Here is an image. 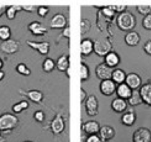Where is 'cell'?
Returning a JSON list of instances; mask_svg holds the SVG:
<instances>
[{"instance_id": "cell-33", "label": "cell", "mask_w": 151, "mask_h": 142, "mask_svg": "<svg viewBox=\"0 0 151 142\" xmlns=\"http://www.w3.org/2000/svg\"><path fill=\"white\" fill-rule=\"evenodd\" d=\"M136 9L139 14L144 16L151 14V5H137Z\"/></svg>"}, {"instance_id": "cell-30", "label": "cell", "mask_w": 151, "mask_h": 142, "mask_svg": "<svg viewBox=\"0 0 151 142\" xmlns=\"http://www.w3.org/2000/svg\"><path fill=\"white\" fill-rule=\"evenodd\" d=\"M11 30L9 26L8 25H0V40L2 42L6 41L11 39Z\"/></svg>"}, {"instance_id": "cell-35", "label": "cell", "mask_w": 151, "mask_h": 142, "mask_svg": "<svg viewBox=\"0 0 151 142\" xmlns=\"http://www.w3.org/2000/svg\"><path fill=\"white\" fill-rule=\"evenodd\" d=\"M37 14L41 18H45L49 14L50 9L47 6H40L37 8Z\"/></svg>"}, {"instance_id": "cell-46", "label": "cell", "mask_w": 151, "mask_h": 142, "mask_svg": "<svg viewBox=\"0 0 151 142\" xmlns=\"http://www.w3.org/2000/svg\"><path fill=\"white\" fill-rule=\"evenodd\" d=\"M5 76V73L2 70H0V82L3 80Z\"/></svg>"}, {"instance_id": "cell-8", "label": "cell", "mask_w": 151, "mask_h": 142, "mask_svg": "<svg viewBox=\"0 0 151 142\" xmlns=\"http://www.w3.org/2000/svg\"><path fill=\"white\" fill-rule=\"evenodd\" d=\"M68 26V19L63 14L57 13L52 16L49 21V27L50 29L63 30Z\"/></svg>"}, {"instance_id": "cell-43", "label": "cell", "mask_w": 151, "mask_h": 142, "mask_svg": "<svg viewBox=\"0 0 151 142\" xmlns=\"http://www.w3.org/2000/svg\"><path fill=\"white\" fill-rule=\"evenodd\" d=\"M88 93L85 91V90L84 88L81 87L80 89V101L81 103H84L85 102L86 99L88 98Z\"/></svg>"}, {"instance_id": "cell-27", "label": "cell", "mask_w": 151, "mask_h": 142, "mask_svg": "<svg viewBox=\"0 0 151 142\" xmlns=\"http://www.w3.org/2000/svg\"><path fill=\"white\" fill-rule=\"evenodd\" d=\"M21 11H22V5H11L6 8L5 14L8 20H14L17 16V12Z\"/></svg>"}, {"instance_id": "cell-36", "label": "cell", "mask_w": 151, "mask_h": 142, "mask_svg": "<svg viewBox=\"0 0 151 142\" xmlns=\"http://www.w3.org/2000/svg\"><path fill=\"white\" fill-rule=\"evenodd\" d=\"M33 118L37 122L42 123L45 118V114L42 110H36L33 114Z\"/></svg>"}, {"instance_id": "cell-49", "label": "cell", "mask_w": 151, "mask_h": 142, "mask_svg": "<svg viewBox=\"0 0 151 142\" xmlns=\"http://www.w3.org/2000/svg\"><path fill=\"white\" fill-rule=\"evenodd\" d=\"M65 73H66V76L68 77V79H70V67L65 71Z\"/></svg>"}, {"instance_id": "cell-26", "label": "cell", "mask_w": 151, "mask_h": 142, "mask_svg": "<svg viewBox=\"0 0 151 142\" xmlns=\"http://www.w3.org/2000/svg\"><path fill=\"white\" fill-rule=\"evenodd\" d=\"M127 104L131 107H136L140 104H143L142 96L140 95L139 90H135L132 91V94L130 96V98L127 100Z\"/></svg>"}, {"instance_id": "cell-22", "label": "cell", "mask_w": 151, "mask_h": 142, "mask_svg": "<svg viewBox=\"0 0 151 142\" xmlns=\"http://www.w3.org/2000/svg\"><path fill=\"white\" fill-rule=\"evenodd\" d=\"M132 91L133 90L127 86V84L122 83L117 85L116 93L117 97L127 100L130 98V95H131Z\"/></svg>"}, {"instance_id": "cell-1", "label": "cell", "mask_w": 151, "mask_h": 142, "mask_svg": "<svg viewBox=\"0 0 151 142\" xmlns=\"http://www.w3.org/2000/svg\"><path fill=\"white\" fill-rule=\"evenodd\" d=\"M116 24L122 31H131L136 25V16L130 11H126L119 14L116 19Z\"/></svg>"}, {"instance_id": "cell-9", "label": "cell", "mask_w": 151, "mask_h": 142, "mask_svg": "<svg viewBox=\"0 0 151 142\" xmlns=\"http://www.w3.org/2000/svg\"><path fill=\"white\" fill-rule=\"evenodd\" d=\"M113 71V68L107 66L104 62H101L96 67L95 73L99 79L103 81L107 80V79H111Z\"/></svg>"}, {"instance_id": "cell-3", "label": "cell", "mask_w": 151, "mask_h": 142, "mask_svg": "<svg viewBox=\"0 0 151 142\" xmlns=\"http://www.w3.org/2000/svg\"><path fill=\"white\" fill-rule=\"evenodd\" d=\"M112 51V44L107 39H97L94 41V53L99 56H103Z\"/></svg>"}, {"instance_id": "cell-12", "label": "cell", "mask_w": 151, "mask_h": 142, "mask_svg": "<svg viewBox=\"0 0 151 142\" xmlns=\"http://www.w3.org/2000/svg\"><path fill=\"white\" fill-rule=\"evenodd\" d=\"M29 31L36 37H43L48 32L47 27L39 21H33L27 26Z\"/></svg>"}, {"instance_id": "cell-45", "label": "cell", "mask_w": 151, "mask_h": 142, "mask_svg": "<svg viewBox=\"0 0 151 142\" xmlns=\"http://www.w3.org/2000/svg\"><path fill=\"white\" fill-rule=\"evenodd\" d=\"M19 103L20 104H21L23 110H27L29 108V107H30V104H29V102L27 100H22V101H19Z\"/></svg>"}, {"instance_id": "cell-15", "label": "cell", "mask_w": 151, "mask_h": 142, "mask_svg": "<svg viewBox=\"0 0 151 142\" xmlns=\"http://www.w3.org/2000/svg\"><path fill=\"white\" fill-rule=\"evenodd\" d=\"M112 110L117 113H124L128 108L127 100L116 97L112 101L110 104Z\"/></svg>"}, {"instance_id": "cell-5", "label": "cell", "mask_w": 151, "mask_h": 142, "mask_svg": "<svg viewBox=\"0 0 151 142\" xmlns=\"http://www.w3.org/2000/svg\"><path fill=\"white\" fill-rule=\"evenodd\" d=\"M26 44L33 50H36L42 56H47L50 52V44L49 42H37L33 40H26Z\"/></svg>"}, {"instance_id": "cell-42", "label": "cell", "mask_w": 151, "mask_h": 142, "mask_svg": "<svg viewBox=\"0 0 151 142\" xmlns=\"http://www.w3.org/2000/svg\"><path fill=\"white\" fill-rule=\"evenodd\" d=\"M101 138L96 135H91L87 138V142H100Z\"/></svg>"}, {"instance_id": "cell-37", "label": "cell", "mask_w": 151, "mask_h": 142, "mask_svg": "<svg viewBox=\"0 0 151 142\" xmlns=\"http://www.w3.org/2000/svg\"><path fill=\"white\" fill-rule=\"evenodd\" d=\"M102 13L104 15H105L106 16L108 17H112L115 15V11H113V9L112 8L111 5L110 6H105L102 9Z\"/></svg>"}, {"instance_id": "cell-21", "label": "cell", "mask_w": 151, "mask_h": 142, "mask_svg": "<svg viewBox=\"0 0 151 142\" xmlns=\"http://www.w3.org/2000/svg\"><path fill=\"white\" fill-rule=\"evenodd\" d=\"M56 67L60 72H65L70 67V56L62 54L56 62Z\"/></svg>"}, {"instance_id": "cell-41", "label": "cell", "mask_w": 151, "mask_h": 142, "mask_svg": "<svg viewBox=\"0 0 151 142\" xmlns=\"http://www.w3.org/2000/svg\"><path fill=\"white\" fill-rule=\"evenodd\" d=\"M22 7L23 11H26V12L33 13L37 11V8L35 5H22Z\"/></svg>"}, {"instance_id": "cell-6", "label": "cell", "mask_w": 151, "mask_h": 142, "mask_svg": "<svg viewBox=\"0 0 151 142\" xmlns=\"http://www.w3.org/2000/svg\"><path fill=\"white\" fill-rule=\"evenodd\" d=\"M85 111L88 116L93 117L99 114V104L98 99L95 95H88V98L85 101Z\"/></svg>"}, {"instance_id": "cell-19", "label": "cell", "mask_w": 151, "mask_h": 142, "mask_svg": "<svg viewBox=\"0 0 151 142\" xmlns=\"http://www.w3.org/2000/svg\"><path fill=\"white\" fill-rule=\"evenodd\" d=\"M100 124L99 123L97 122L94 120H91L85 122V124H82V130L85 131L86 134L89 135H96L97 133H99L100 130Z\"/></svg>"}, {"instance_id": "cell-20", "label": "cell", "mask_w": 151, "mask_h": 142, "mask_svg": "<svg viewBox=\"0 0 151 142\" xmlns=\"http://www.w3.org/2000/svg\"><path fill=\"white\" fill-rule=\"evenodd\" d=\"M139 90L143 103L151 107V83L144 84Z\"/></svg>"}, {"instance_id": "cell-51", "label": "cell", "mask_w": 151, "mask_h": 142, "mask_svg": "<svg viewBox=\"0 0 151 142\" xmlns=\"http://www.w3.org/2000/svg\"><path fill=\"white\" fill-rule=\"evenodd\" d=\"M100 142H110L108 140H104V139L101 138V141Z\"/></svg>"}, {"instance_id": "cell-18", "label": "cell", "mask_w": 151, "mask_h": 142, "mask_svg": "<svg viewBox=\"0 0 151 142\" xmlns=\"http://www.w3.org/2000/svg\"><path fill=\"white\" fill-rule=\"evenodd\" d=\"M121 62L119 55L114 51H110L104 56V62L111 68H114L118 66Z\"/></svg>"}, {"instance_id": "cell-44", "label": "cell", "mask_w": 151, "mask_h": 142, "mask_svg": "<svg viewBox=\"0 0 151 142\" xmlns=\"http://www.w3.org/2000/svg\"><path fill=\"white\" fill-rule=\"evenodd\" d=\"M62 35L65 38H66L68 39V41H70V27L69 26H67L65 28L62 30Z\"/></svg>"}, {"instance_id": "cell-31", "label": "cell", "mask_w": 151, "mask_h": 142, "mask_svg": "<svg viewBox=\"0 0 151 142\" xmlns=\"http://www.w3.org/2000/svg\"><path fill=\"white\" fill-rule=\"evenodd\" d=\"M16 70L20 75L24 76H29L31 74V70L24 63H19L16 67Z\"/></svg>"}, {"instance_id": "cell-34", "label": "cell", "mask_w": 151, "mask_h": 142, "mask_svg": "<svg viewBox=\"0 0 151 142\" xmlns=\"http://www.w3.org/2000/svg\"><path fill=\"white\" fill-rule=\"evenodd\" d=\"M142 24L145 30H151V14L144 16Z\"/></svg>"}, {"instance_id": "cell-11", "label": "cell", "mask_w": 151, "mask_h": 142, "mask_svg": "<svg viewBox=\"0 0 151 142\" xmlns=\"http://www.w3.org/2000/svg\"><path fill=\"white\" fill-rule=\"evenodd\" d=\"M117 85L112 79L101 81L99 84V90L102 95L110 96L116 90Z\"/></svg>"}, {"instance_id": "cell-25", "label": "cell", "mask_w": 151, "mask_h": 142, "mask_svg": "<svg viewBox=\"0 0 151 142\" xmlns=\"http://www.w3.org/2000/svg\"><path fill=\"white\" fill-rule=\"evenodd\" d=\"M136 121V115L134 112L128 111V112L124 113L121 116V122L124 125L130 127L134 124Z\"/></svg>"}, {"instance_id": "cell-38", "label": "cell", "mask_w": 151, "mask_h": 142, "mask_svg": "<svg viewBox=\"0 0 151 142\" xmlns=\"http://www.w3.org/2000/svg\"><path fill=\"white\" fill-rule=\"evenodd\" d=\"M111 7L115 13H119V14L125 12L127 8V5H111Z\"/></svg>"}, {"instance_id": "cell-50", "label": "cell", "mask_w": 151, "mask_h": 142, "mask_svg": "<svg viewBox=\"0 0 151 142\" xmlns=\"http://www.w3.org/2000/svg\"><path fill=\"white\" fill-rule=\"evenodd\" d=\"M0 142H6V139L2 137V138H0Z\"/></svg>"}, {"instance_id": "cell-16", "label": "cell", "mask_w": 151, "mask_h": 142, "mask_svg": "<svg viewBox=\"0 0 151 142\" xmlns=\"http://www.w3.org/2000/svg\"><path fill=\"white\" fill-rule=\"evenodd\" d=\"M81 54L83 56H89L94 52V42L90 38H85L80 43Z\"/></svg>"}, {"instance_id": "cell-13", "label": "cell", "mask_w": 151, "mask_h": 142, "mask_svg": "<svg viewBox=\"0 0 151 142\" xmlns=\"http://www.w3.org/2000/svg\"><path fill=\"white\" fill-rule=\"evenodd\" d=\"M50 128L54 134H61L65 130V122L62 114L58 113L54 116L50 124Z\"/></svg>"}, {"instance_id": "cell-24", "label": "cell", "mask_w": 151, "mask_h": 142, "mask_svg": "<svg viewBox=\"0 0 151 142\" xmlns=\"http://www.w3.org/2000/svg\"><path fill=\"white\" fill-rule=\"evenodd\" d=\"M99 133L100 138L101 139L108 141L113 138V137L116 135L115 130L109 125H104L103 127H101L100 128Z\"/></svg>"}, {"instance_id": "cell-10", "label": "cell", "mask_w": 151, "mask_h": 142, "mask_svg": "<svg viewBox=\"0 0 151 142\" xmlns=\"http://www.w3.org/2000/svg\"><path fill=\"white\" fill-rule=\"evenodd\" d=\"M132 140L133 142H151V131L146 127H139L133 133Z\"/></svg>"}, {"instance_id": "cell-23", "label": "cell", "mask_w": 151, "mask_h": 142, "mask_svg": "<svg viewBox=\"0 0 151 142\" xmlns=\"http://www.w3.org/2000/svg\"><path fill=\"white\" fill-rule=\"evenodd\" d=\"M126 76H127V74L124 70H123L121 68H116V69H113L111 79L116 85H120L125 82Z\"/></svg>"}, {"instance_id": "cell-14", "label": "cell", "mask_w": 151, "mask_h": 142, "mask_svg": "<svg viewBox=\"0 0 151 142\" xmlns=\"http://www.w3.org/2000/svg\"><path fill=\"white\" fill-rule=\"evenodd\" d=\"M125 84L132 90H138L142 85V79L139 74L136 73H130L127 75L125 79Z\"/></svg>"}, {"instance_id": "cell-32", "label": "cell", "mask_w": 151, "mask_h": 142, "mask_svg": "<svg viewBox=\"0 0 151 142\" xmlns=\"http://www.w3.org/2000/svg\"><path fill=\"white\" fill-rule=\"evenodd\" d=\"M91 28V22L89 19H83L81 20L80 22V34L84 36L90 31Z\"/></svg>"}, {"instance_id": "cell-4", "label": "cell", "mask_w": 151, "mask_h": 142, "mask_svg": "<svg viewBox=\"0 0 151 142\" xmlns=\"http://www.w3.org/2000/svg\"><path fill=\"white\" fill-rule=\"evenodd\" d=\"M20 44L18 40L10 39L0 43V51L8 55H13L19 50Z\"/></svg>"}, {"instance_id": "cell-53", "label": "cell", "mask_w": 151, "mask_h": 142, "mask_svg": "<svg viewBox=\"0 0 151 142\" xmlns=\"http://www.w3.org/2000/svg\"><path fill=\"white\" fill-rule=\"evenodd\" d=\"M2 134H1V131H0V138H2Z\"/></svg>"}, {"instance_id": "cell-29", "label": "cell", "mask_w": 151, "mask_h": 142, "mask_svg": "<svg viewBox=\"0 0 151 142\" xmlns=\"http://www.w3.org/2000/svg\"><path fill=\"white\" fill-rule=\"evenodd\" d=\"M56 68V62L50 58H46L42 63V69L45 73H51Z\"/></svg>"}, {"instance_id": "cell-2", "label": "cell", "mask_w": 151, "mask_h": 142, "mask_svg": "<svg viewBox=\"0 0 151 142\" xmlns=\"http://www.w3.org/2000/svg\"><path fill=\"white\" fill-rule=\"evenodd\" d=\"M19 120L16 115L5 113L0 115V131L6 133L15 129L18 126Z\"/></svg>"}, {"instance_id": "cell-7", "label": "cell", "mask_w": 151, "mask_h": 142, "mask_svg": "<svg viewBox=\"0 0 151 142\" xmlns=\"http://www.w3.org/2000/svg\"><path fill=\"white\" fill-rule=\"evenodd\" d=\"M22 96H24L28 98L32 102L37 104H41L44 99V94L41 90H24L20 89L19 90Z\"/></svg>"}, {"instance_id": "cell-48", "label": "cell", "mask_w": 151, "mask_h": 142, "mask_svg": "<svg viewBox=\"0 0 151 142\" xmlns=\"http://www.w3.org/2000/svg\"><path fill=\"white\" fill-rule=\"evenodd\" d=\"M4 67V62L3 60H2V59L1 57H0V70L3 68Z\"/></svg>"}, {"instance_id": "cell-28", "label": "cell", "mask_w": 151, "mask_h": 142, "mask_svg": "<svg viewBox=\"0 0 151 142\" xmlns=\"http://www.w3.org/2000/svg\"><path fill=\"white\" fill-rule=\"evenodd\" d=\"M91 72L90 68L87 64L85 62H81L80 64V79L82 82H85L90 79Z\"/></svg>"}, {"instance_id": "cell-54", "label": "cell", "mask_w": 151, "mask_h": 142, "mask_svg": "<svg viewBox=\"0 0 151 142\" xmlns=\"http://www.w3.org/2000/svg\"><path fill=\"white\" fill-rule=\"evenodd\" d=\"M24 142H32V141H24Z\"/></svg>"}, {"instance_id": "cell-47", "label": "cell", "mask_w": 151, "mask_h": 142, "mask_svg": "<svg viewBox=\"0 0 151 142\" xmlns=\"http://www.w3.org/2000/svg\"><path fill=\"white\" fill-rule=\"evenodd\" d=\"M87 138L88 136L85 134H82L81 136V142H87Z\"/></svg>"}, {"instance_id": "cell-17", "label": "cell", "mask_w": 151, "mask_h": 142, "mask_svg": "<svg viewBox=\"0 0 151 142\" xmlns=\"http://www.w3.org/2000/svg\"><path fill=\"white\" fill-rule=\"evenodd\" d=\"M124 42L130 47H136L139 44L141 41V37L138 32L135 30L127 32L124 36Z\"/></svg>"}, {"instance_id": "cell-52", "label": "cell", "mask_w": 151, "mask_h": 142, "mask_svg": "<svg viewBox=\"0 0 151 142\" xmlns=\"http://www.w3.org/2000/svg\"><path fill=\"white\" fill-rule=\"evenodd\" d=\"M4 13H5V12H0V17L2 16V15H3V14H4Z\"/></svg>"}, {"instance_id": "cell-40", "label": "cell", "mask_w": 151, "mask_h": 142, "mask_svg": "<svg viewBox=\"0 0 151 142\" xmlns=\"http://www.w3.org/2000/svg\"><path fill=\"white\" fill-rule=\"evenodd\" d=\"M12 111L16 114H19L22 112L23 109L19 102L16 103L12 106Z\"/></svg>"}, {"instance_id": "cell-39", "label": "cell", "mask_w": 151, "mask_h": 142, "mask_svg": "<svg viewBox=\"0 0 151 142\" xmlns=\"http://www.w3.org/2000/svg\"><path fill=\"white\" fill-rule=\"evenodd\" d=\"M143 50L146 54L151 56V39L147 40L143 45Z\"/></svg>"}]
</instances>
